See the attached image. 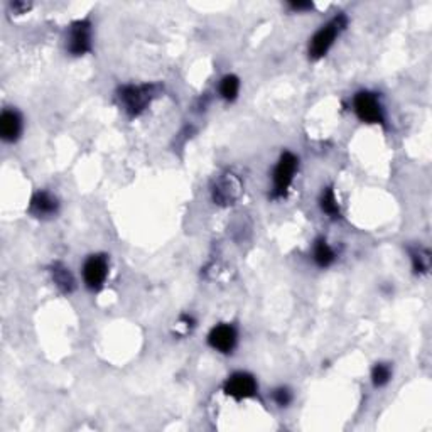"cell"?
Returning a JSON list of instances; mask_svg holds the SVG:
<instances>
[{
	"label": "cell",
	"instance_id": "cell-13",
	"mask_svg": "<svg viewBox=\"0 0 432 432\" xmlns=\"http://www.w3.org/2000/svg\"><path fill=\"white\" fill-rule=\"evenodd\" d=\"M313 255H314V262H316L319 267H323V269H324V267H330L331 263L336 260L335 250L330 247V244H328V241L324 239L316 240V244H314Z\"/></svg>",
	"mask_w": 432,
	"mask_h": 432
},
{
	"label": "cell",
	"instance_id": "cell-11",
	"mask_svg": "<svg viewBox=\"0 0 432 432\" xmlns=\"http://www.w3.org/2000/svg\"><path fill=\"white\" fill-rule=\"evenodd\" d=\"M23 132V119L16 110H4L0 115V136L6 142H16Z\"/></svg>",
	"mask_w": 432,
	"mask_h": 432
},
{
	"label": "cell",
	"instance_id": "cell-7",
	"mask_svg": "<svg viewBox=\"0 0 432 432\" xmlns=\"http://www.w3.org/2000/svg\"><path fill=\"white\" fill-rule=\"evenodd\" d=\"M108 275L107 255H90L83 265V280L90 291H100Z\"/></svg>",
	"mask_w": 432,
	"mask_h": 432
},
{
	"label": "cell",
	"instance_id": "cell-20",
	"mask_svg": "<svg viewBox=\"0 0 432 432\" xmlns=\"http://www.w3.org/2000/svg\"><path fill=\"white\" fill-rule=\"evenodd\" d=\"M11 7L14 8V14H24V12H28L29 8H31V4H28V2H14V4H11Z\"/></svg>",
	"mask_w": 432,
	"mask_h": 432
},
{
	"label": "cell",
	"instance_id": "cell-12",
	"mask_svg": "<svg viewBox=\"0 0 432 432\" xmlns=\"http://www.w3.org/2000/svg\"><path fill=\"white\" fill-rule=\"evenodd\" d=\"M51 274H53V280L56 286L59 287V291L70 294L73 289H75V279H73L70 269L64 267L63 263H54L53 269H51Z\"/></svg>",
	"mask_w": 432,
	"mask_h": 432
},
{
	"label": "cell",
	"instance_id": "cell-5",
	"mask_svg": "<svg viewBox=\"0 0 432 432\" xmlns=\"http://www.w3.org/2000/svg\"><path fill=\"white\" fill-rule=\"evenodd\" d=\"M66 49L71 56H83L92 51V23L90 20H75L70 25Z\"/></svg>",
	"mask_w": 432,
	"mask_h": 432
},
{
	"label": "cell",
	"instance_id": "cell-15",
	"mask_svg": "<svg viewBox=\"0 0 432 432\" xmlns=\"http://www.w3.org/2000/svg\"><path fill=\"white\" fill-rule=\"evenodd\" d=\"M321 210L328 216H331V218H340V216H341L338 200H336L332 188H326L323 191V194H321Z\"/></svg>",
	"mask_w": 432,
	"mask_h": 432
},
{
	"label": "cell",
	"instance_id": "cell-16",
	"mask_svg": "<svg viewBox=\"0 0 432 432\" xmlns=\"http://www.w3.org/2000/svg\"><path fill=\"white\" fill-rule=\"evenodd\" d=\"M240 90V80L235 75H228L224 76L220 83V95L224 98L227 102H233L239 95Z\"/></svg>",
	"mask_w": 432,
	"mask_h": 432
},
{
	"label": "cell",
	"instance_id": "cell-3",
	"mask_svg": "<svg viewBox=\"0 0 432 432\" xmlns=\"http://www.w3.org/2000/svg\"><path fill=\"white\" fill-rule=\"evenodd\" d=\"M297 167H299V159L292 152H284L280 155L277 166L274 169V188H272V198L274 200L286 198Z\"/></svg>",
	"mask_w": 432,
	"mask_h": 432
},
{
	"label": "cell",
	"instance_id": "cell-6",
	"mask_svg": "<svg viewBox=\"0 0 432 432\" xmlns=\"http://www.w3.org/2000/svg\"><path fill=\"white\" fill-rule=\"evenodd\" d=\"M257 382H255L253 375L247 373V371H236L228 377L223 385V392L228 397H233L236 400L252 399L257 395Z\"/></svg>",
	"mask_w": 432,
	"mask_h": 432
},
{
	"label": "cell",
	"instance_id": "cell-14",
	"mask_svg": "<svg viewBox=\"0 0 432 432\" xmlns=\"http://www.w3.org/2000/svg\"><path fill=\"white\" fill-rule=\"evenodd\" d=\"M410 258H412V269L416 274H426L431 269L429 250L412 248L410 250Z\"/></svg>",
	"mask_w": 432,
	"mask_h": 432
},
{
	"label": "cell",
	"instance_id": "cell-1",
	"mask_svg": "<svg viewBox=\"0 0 432 432\" xmlns=\"http://www.w3.org/2000/svg\"><path fill=\"white\" fill-rule=\"evenodd\" d=\"M159 93H161V86L155 83L125 85L119 88L116 98L124 112H127L131 116H139L152 103L154 98L159 97Z\"/></svg>",
	"mask_w": 432,
	"mask_h": 432
},
{
	"label": "cell",
	"instance_id": "cell-10",
	"mask_svg": "<svg viewBox=\"0 0 432 432\" xmlns=\"http://www.w3.org/2000/svg\"><path fill=\"white\" fill-rule=\"evenodd\" d=\"M59 201L54 194L47 191H37L32 196L31 205H29V213L36 218H47L58 213Z\"/></svg>",
	"mask_w": 432,
	"mask_h": 432
},
{
	"label": "cell",
	"instance_id": "cell-18",
	"mask_svg": "<svg viewBox=\"0 0 432 432\" xmlns=\"http://www.w3.org/2000/svg\"><path fill=\"white\" fill-rule=\"evenodd\" d=\"M272 397H274L275 404H277L279 407H287V405L291 404V400H292V394H291V390H289L287 387L275 388L274 394H272Z\"/></svg>",
	"mask_w": 432,
	"mask_h": 432
},
{
	"label": "cell",
	"instance_id": "cell-4",
	"mask_svg": "<svg viewBox=\"0 0 432 432\" xmlns=\"http://www.w3.org/2000/svg\"><path fill=\"white\" fill-rule=\"evenodd\" d=\"M353 108L355 114L361 122L366 124H383L385 115H383V107L380 103L378 97L371 92H360L353 98Z\"/></svg>",
	"mask_w": 432,
	"mask_h": 432
},
{
	"label": "cell",
	"instance_id": "cell-17",
	"mask_svg": "<svg viewBox=\"0 0 432 432\" xmlns=\"http://www.w3.org/2000/svg\"><path fill=\"white\" fill-rule=\"evenodd\" d=\"M392 377V370L387 363H377L371 370V382L375 387H383L387 385L388 380Z\"/></svg>",
	"mask_w": 432,
	"mask_h": 432
},
{
	"label": "cell",
	"instance_id": "cell-8",
	"mask_svg": "<svg viewBox=\"0 0 432 432\" xmlns=\"http://www.w3.org/2000/svg\"><path fill=\"white\" fill-rule=\"evenodd\" d=\"M240 194H241L240 181L233 174H224L223 178L216 181L213 188V201L216 205L228 206L239 200Z\"/></svg>",
	"mask_w": 432,
	"mask_h": 432
},
{
	"label": "cell",
	"instance_id": "cell-19",
	"mask_svg": "<svg viewBox=\"0 0 432 432\" xmlns=\"http://www.w3.org/2000/svg\"><path fill=\"white\" fill-rule=\"evenodd\" d=\"M289 7H291L292 11L301 12V11H309V8H313L314 4L313 2H291L289 4Z\"/></svg>",
	"mask_w": 432,
	"mask_h": 432
},
{
	"label": "cell",
	"instance_id": "cell-9",
	"mask_svg": "<svg viewBox=\"0 0 432 432\" xmlns=\"http://www.w3.org/2000/svg\"><path fill=\"white\" fill-rule=\"evenodd\" d=\"M210 347L220 353H232L236 347V330L232 324H218L208 336Z\"/></svg>",
	"mask_w": 432,
	"mask_h": 432
},
{
	"label": "cell",
	"instance_id": "cell-2",
	"mask_svg": "<svg viewBox=\"0 0 432 432\" xmlns=\"http://www.w3.org/2000/svg\"><path fill=\"white\" fill-rule=\"evenodd\" d=\"M347 25H348V17L344 14L336 16L335 19H331L326 25H323V28L311 37L309 58L319 59L323 58V56H326L328 51L331 49V46L335 44L336 37L340 36L341 31L347 29Z\"/></svg>",
	"mask_w": 432,
	"mask_h": 432
}]
</instances>
